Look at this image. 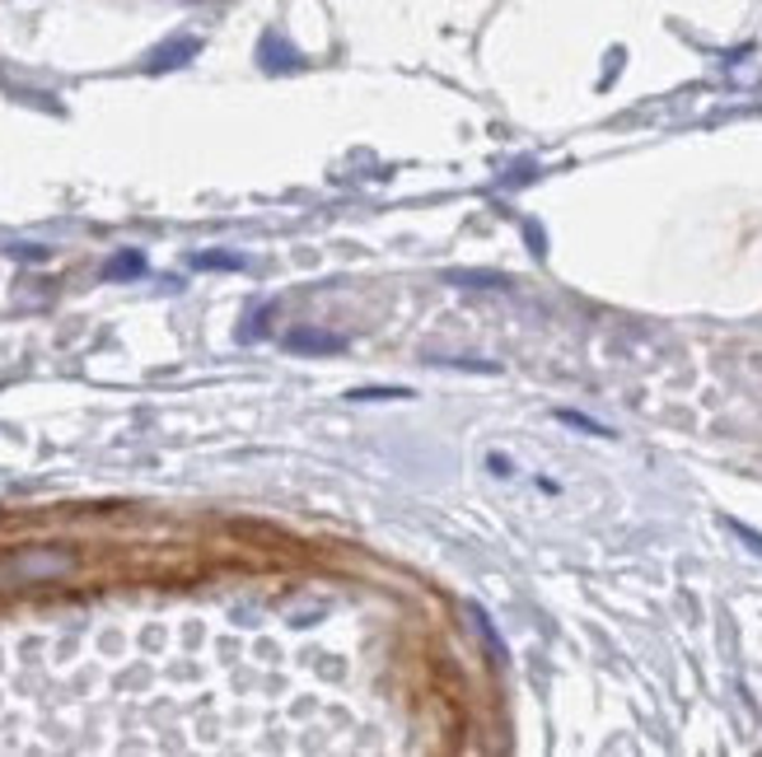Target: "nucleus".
I'll return each mask as SVG.
<instances>
[{"label": "nucleus", "mask_w": 762, "mask_h": 757, "mask_svg": "<svg viewBox=\"0 0 762 757\" xmlns=\"http://www.w3.org/2000/svg\"><path fill=\"white\" fill-rule=\"evenodd\" d=\"M257 57H263V70H290V66H300L296 51H290L281 38H272V33L263 38V51H257Z\"/></svg>", "instance_id": "nucleus-4"}, {"label": "nucleus", "mask_w": 762, "mask_h": 757, "mask_svg": "<svg viewBox=\"0 0 762 757\" xmlns=\"http://www.w3.org/2000/svg\"><path fill=\"white\" fill-rule=\"evenodd\" d=\"M10 257H24V262H43L47 249H33V243H20V249H10Z\"/></svg>", "instance_id": "nucleus-6"}, {"label": "nucleus", "mask_w": 762, "mask_h": 757, "mask_svg": "<svg viewBox=\"0 0 762 757\" xmlns=\"http://www.w3.org/2000/svg\"><path fill=\"white\" fill-rule=\"evenodd\" d=\"M201 51V43L197 38H178V43H164L160 51H154V57L146 61V70L150 76H160V70H173V66H187Z\"/></svg>", "instance_id": "nucleus-2"}, {"label": "nucleus", "mask_w": 762, "mask_h": 757, "mask_svg": "<svg viewBox=\"0 0 762 757\" xmlns=\"http://www.w3.org/2000/svg\"><path fill=\"white\" fill-rule=\"evenodd\" d=\"M141 272H146V257L136 253V249H127V253H117V257L103 262V280H127V276H141Z\"/></svg>", "instance_id": "nucleus-3"}, {"label": "nucleus", "mask_w": 762, "mask_h": 757, "mask_svg": "<svg viewBox=\"0 0 762 757\" xmlns=\"http://www.w3.org/2000/svg\"><path fill=\"white\" fill-rule=\"evenodd\" d=\"M286 346H290V351H314V356H337V351H346V337L296 328V332H286Z\"/></svg>", "instance_id": "nucleus-1"}, {"label": "nucleus", "mask_w": 762, "mask_h": 757, "mask_svg": "<svg viewBox=\"0 0 762 757\" xmlns=\"http://www.w3.org/2000/svg\"><path fill=\"white\" fill-rule=\"evenodd\" d=\"M193 267L197 272H239V267H244V257H239V253H197Z\"/></svg>", "instance_id": "nucleus-5"}]
</instances>
